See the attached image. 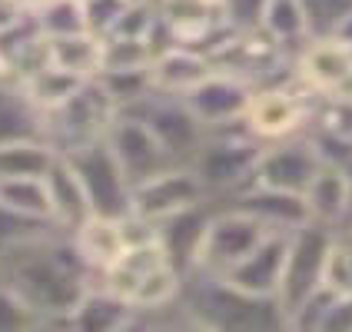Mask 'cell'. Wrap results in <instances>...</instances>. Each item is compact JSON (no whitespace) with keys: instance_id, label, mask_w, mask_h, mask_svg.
<instances>
[{"instance_id":"9a60e30c","label":"cell","mask_w":352,"mask_h":332,"mask_svg":"<svg viewBox=\"0 0 352 332\" xmlns=\"http://www.w3.org/2000/svg\"><path fill=\"white\" fill-rule=\"evenodd\" d=\"M306 210L313 223H322L329 230H349L352 226V203H349V179L342 166L322 163L309 190L302 193Z\"/></svg>"},{"instance_id":"8d00e7d4","label":"cell","mask_w":352,"mask_h":332,"mask_svg":"<svg viewBox=\"0 0 352 332\" xmlns=\"http://www.w3.org/2000/svg\"><path fill=\"white\" fill-rule=\"evenodd\" d=\"M0 80H10V77H7V67H3V60H0Z\"/></svg>"},{"instance_id":"f546056e","label":"cell","mask_w":352,"mask_h":332,"mask_svg":"<svg viewBox=\"0 0 352 332\" xmlns=\"http://www.w3.org/2000/svg\"><path fill=\"white\" fill-rule=\"evenodd\" d=\"M27 326H40L37 313L0 279V329H27Z\"/></svg>"},{"instance_id":"7a4b0ae2","label":"cell","mask_w":352,"mask_h":332,"mask_svg":"<svg viewBox=\"0 0 352 332\" xmlns=\"http://www.w3.org/2000/svg\"><path fill=\"white\" fill-rule=\"evenodd\" d=\"M336 230L322 223H302L289 233L286 243V266H283V283H279V306L289 319L293 309H299L313 293L326 286V269L333 256Z\"/></svg>"},{"instance_id":"9c48e42d","label":"cell","mask_w":352,"mask_h":332,"mask_svg":"<svg viewBox=\"0 0 352 332\" xmlns=\"http://www.w3.org/2000/svg\"><path fill=\"white\" fill-rule=\"evenodd\" d=\"M179 100L190 107V113L206 130H219V126H233V123L246 120V110L253 103V87L246 80L233 77V74L213 70L203 83H196L193 90H186Z\"/></svg>"},{"instance_id":"d6986e66","label":"cell","mask_w":352,"mask_h":332,"mask_svg":"<svg viewBox=\"0 0 352 332\" xmlns=\"http://www.w3.org/2000/svg\"><path fill=\"white\" fill-rule=\"evenodd\" d=\"M47 63L80 80H97L103 70V37L90 30L70 37H47Z\"/></svg>"},{"instance_id":"ffe728a7","label":"cell","mask_w":352,"mask_h":332,"mask_svg":"<svg viewBox=\"0 0 352 332\" xmlns=\"http://www.w3.org/2000/svg\"><path fill=\"white\" fill-rule=\"evenodd\" d=\"M137 309L130 302H123L120 296L107 293V289H87L83 299L77 302V309L70 313V326L77 329H90V332H103V329H123L133 322Z\"/></svg>"},{"instance_id":"6da1fadb","label":"cell","mask_w":352,"mask_h":332,"mask_svg":"<svg viewBox=\"0 0 352 332\" xmlns=\"http://www.w3.org/2000/svg\"><path fill=\"white\" fill-rule=\"evenodd\" d=\"M203 276V286L190 299V313L199 316L203 326L216 329H289V319L283 313L279 299L239 293L219 276Z\"/></svg>"},{"instance_id":"277c9868","label":"cell","mask_w":352,"mask_h":332,"mask_svg":"<svg viewBox=\"0 0 352 332\" xmlns=\"http://www.w3.org/2000/svg\"><path fill=\"white\" fill-rule=\"evenodd\" d=\"M270 233L273 230H266L253 213H246L239 206L216 210L210 216V226H206V236H203V250H199V263H196L193 273H206V276L230 273L236 263L246 259Z\"/></svg>"},{"instance_id":"5bb4252c","label":"cell","mask_w":352,"mask_h":332,"mask_svg":"<svg viewBox=\"0 0 352 332\" xmlns=\"http://www.w3.org/2000/svg\"><path fill=\"white\" fill-rule=\"evenodd\" d=\"M233 206L253 213L273 233H293L296 226L309 223V210H306V199L302 196L270 190V186H256V183H250L246 190H239L233 196Z\"/></svg>"},{"instance_id":"30bf717a","label":"cell","mask_w":352,"mask_h":332,"mask_svg":"<svg viewBox=\"0 0 352 332\" xmlns=\"http://www.w3.org/2000/svg\"><path fill=\"white\" fill-rule=\"evenodd\" d=\"M286 243L289 233H270L246 259H239L230 273L219 279L230 283L239 293L259 296V299H276L279 283H283V266H286Z\"/></svg>"},{"instance_id":"83f0119b","label":"cell","mask_w":352,"mask_h":332,"mask_svg":"<svg viewBox=\"0 0 352 332\" xmlns=\"http://www.w3.org/2000/svg\"><path fill=\"white\" fill-rule=\"evenodd\" d=\"M309 37H333L339 23L352 14V0H302Z\"/></svg>"},{"instance_id":"4fadbf2b","label":"cell","mask_w":352,"mask_h":332,"mask_svg":"<svg viewBox=\"0 0 352 332\" xmlns=\"http://www.w3.org/2000/svg\"><path fill=\"white\" fill-rule=\"evenodd\" d=\"M210 216H213V210H206V203H199V206H190V210L157 223L160 246L166 250L170 263L183 273V279L193 273L196 263H199V250H203V236H206V226H210Z\"/></svg>"},{"instance_id":"d590c367","label":"cell","mask_w":352,"mask_h":332,"mask_svg":"<svg viewBox=\"0 0 352 332\" xmlns=\"http://www.w3.org/2000/svg\"><path fill=\"white\" fill-rule=\"evenodd\" d=\"M140 3H150V7H153V10H160V7H163V3H166V0H140Z\"/></svg>"},{"instance_id":"8992f818","label":"cell","mask_w":352,"mask_h":332,"mask_svg":"<svg viewBox=\"0 0 352 332\" xmlns=\"http://www.w3.org/2000/svg\"><path fill=\"white\" fill-rule=\"evenodd\" d=\"M206 186L199 183V176L193 173V166L186 163H176V166H166L163 173L150 176L133 186V196H130V213L146 219V223H163L170 216L183 213L190 206H199L206 203Z\"/></svg>"},{"instance_id":"e575fe53","label":"cell","mask_w":352,"mask_h":332,"mask_svg":"<svg viewBox=\"0 0 352 332\" xmlns=\"http://www.w3.org/2000/svg\"><path fill=\"white\" fill-rule=\"evenodd\" d=\"M14 3H17V7L23 10V14H37L40 7H47L50 0H14Z\"/></svg>"},{"instance_id":"52a82bcc","label":"cell","mask_w":352,"mask_h":332,"mask_svg":"<svg viewBox=\"0 0 352 332\" xmlns=\"http://www.w3.org/2000/svg\"><path fill=\"white\" fill-rule=\"evenodd\" d=\"M107 143L117 157L120 170L130 179V186L163 173L166 166H176L170 153L163 150V143L157 140V133L150 130V123L140 113H130V110H120L113 117L110 130H107Z\"/></svg>"},{"instance_id":"8fae6325","label":"cell","mask_w":352,"mask_h":332,"mask_svg":"<svg viewBox=\"0 0 352 332\" xmlns=\"http://www.w3.org/2000/svg\"><path fill=\"white\" fill-rule=\"evenodd\" d=\"M299 77L316 93H346L352 97V54L339 37H309L299 57Z\"/></svg>"},{"instance_id":"d4e9b609","label":"cell","mask_w":352,"mask_h":332,"mask_svg":"<svg viewBox=\"0 0 352 332\" xmlns=\"http://www.w3.org/2000/svg\"><path fill=\"white\" fill-rule=\"evenodd\" d=\"M0 203L27 216L54 219L50 216V196L43 176H17V179H0Z\"/></svg>"},{"instance_id":"4316f807","label":"cell","mask_w":352,"mask_h":332,"mask_svg":"<svg viewBox=\"0 0 352 332\" xmlns=\"http://www.w3.org/2000/svg\"><path fill=\"white\" fill-rule=\"evenodd\" d=\"M34 17H37V27L43 37H70V34L90 30L83 0H50L47 7H40Z\"/></svg>"},{"instance_id":"484cf974","label":"cell","mask_w":352,"mask_h":332,"mask_svg":"<svg viewBox=\"0 0 352 332\" xmlns=\"http://www.w3.org/2000/svg\"><path fill=\"white\" fill-rule=\"evenodd\" d=\"M157 57V50L150 47V37H103V70H146Z\"/></svg>"},{"instance_id":"7402d4cb","label":"cell","mask_w":352,"mask_h":332,"mask_svg":"<svg viewBox=\"0 0 352 332\" xmlns=\"http://www.w3.org/2000/svg\"><path fill=\"white\" fill-rule=\"evenodd\" d=\"M17 83L23 87V93L34 100V107H37L40 113H50V110H57L60 103H67V100L74 97L87 80L74 77V74H63L57 67L43 63L40 70H34L30 77L17 80Z\"/></svg>"},{"instance_id":"cb8c5ba5","label":"cell","mask_w":352,"mask_h":332,"mask_svg":"<svg viewBox=\"0 0 352 332\" xmlns=\"http://www.w3.org/2000/svg\"><path fill=\"white\" fill-rule=\"evenodd\" d=\"M60 233V226L54 219H40V216H27L17 213L10 206L0 203V256L14 253L27 243H37V239H47V236Z\"/></svg>"},{"instance_id":"2e32d148","label":"cell","mask_w":352,"mask_h":332,"mask_svg":"<svg viewBox=\"0 0 352 332\" xmlns=\"http://www.w3.org/2000/svg\"><path fill=\"white\" fill-rule=\"evenodd\" d=\"M213 60L203 57L193 47H170L160 50L153 63H150V80H153V93H166V97H183L186 90H193L196 83L213 74Z\"/></svg>"},{"instance_id":"ac0fdd59","label":"cell","mask_w":352,"mask_h":332,"mask_svg":"<svg viewBox=\"0 0 352 332\" xmlns=\"http://www.w3.org/2000/svg\"><path fill=\"white\" fill-rule=\"evenodd\" d=\"M74 243H77L80 256L87 259L90 273H103L110 263H117V256L126 250V233H123V219L113 216H90L87 223H80L74 230Z\"/></svg>"},{"instance_id":"ba28073f","label":"cell","mask_w":352,"mask_h":332,"mask_svg":"<svg viewBox=\"0 0 352 332\" xmlns=\"http://www.w3.org/2000/svg\"><path fill=\"white\" fill-rule=\"evenodd\" d=\"M130 113L150 123V130L157 133V140L163 143V150L170 153L173 163H193V157L199 153V146L206 143L210 130L190 113V107L179 97H166V93H150V97L137 103Z\"/></svg>"},{"instance_id":"e0dca14e","label":"cell","mask_w":352,"mask_h":332,"mask_svg":"<svg viewBox=\"0 0 352 332\" xmlns=\"http://www.w3.org/2000/svg\"><path fill=\"white\" fill-rule=\"evenodd\" d=\"M43 183H47V196H50V216H54V223L63 233H74L80 223H87L94 216L77 170L70 166V159L63 153L54 159V166L47 170Z\"/></svg>"},{"instance_id":"f1b7e54d","label":"cell","mask_w":352,"mask_h":332,"mask_svg":"<svg viewBox=\"0 0 352 332\" xmlns=\"http://www.w3.org/2000/svg\"><path fill=\"white\" fill-rule=\"evenodd\" d=\"M133 0H83V10H87V27L90 34L97 37H110L113 27L120 23V17L126 14Z\"/></svg>"},{"instance_id":"7c38bea8","label":"cell","mask_w":352,"mask_h":332,"mask_svg":"<svg viewBox=\"0 0 352 332\" xmlns=\"http://www.w3.org/2000/svg\"><path fill=\"white\" fill-rule=\"evenodd\" d=\"M302 100L289 90H253V103L246 110V126L256 140L273 143V140L296 137L302 130Z\"/></svg>"},{"instance_id":"5b68a950","label":"cell","mask_w":352,"mask_h":332,"mask_svg":"<svg viewBox=\"0 0 352 332\" xmlns=\"http://www.w3.org/2000/svg\"><path fill=\"white\" fill-rule=\"evenodd\" d=\"M319 170H322V157H319L316 140L296 133V137L263 143V153L256 159L253 183L256 186H270V190L302 196Z\"/></svg>"},{"instance_id":"836d02e7","label":"cell","mask_w":352,"mask_h":332,"mask_svg":"<svg viewBox=\"0 0 352 332\" xmlns=\"http://www.w3.org/2000/svg\"><path fill=\"white\" fill-rule=\"evenodd\" d=\"M333 37H339L342 43H346V47H352V14L342 20V23H339V30H336Z\"/></svg>"},{"instance_id":"603a6c76","label":"cell","mask_w":352,"mask_h":332,"mask_svg":"<svg viewBox=\"0 0 352 332\" xmlns=\"http://www.w3.org/2000/svg\"><path fill=\"white\" fill-rule=\"evenodd\" d=\"M259 34L270 37L273 43H302V40H309V20H306L302 0H266Z\"/></svg>"},{"instance_id":"4dcf8cb0","label":"cell","mask_w":352,"mask_h":332,"mask_svg":"<svg viewBox=\"0 0 352 332\" xmlns=\"http://www.w3.org/2000/svg\"><path fill=\"white\" fill-rule=\"evenodd\" d=\"M266 0H223V14L239 34H259Z\"/></svg>"},{"instance_id":"44dd1931","label":"cell","mask_w":352,"mask_h":332,"mask_svg":"<svg viewBox=\"0 0 352 332\" xmlns=\"http://www.w3.org/2000/svg\"><path fill=\"white\" fill-rule=\"evenodd\" d=\"M60 153L50 146V140H17L0 146V179L17 176H47Z\"/></svg>"},{"instance_id":"1f68e13d","label":"cell","mask_w":352,"mask_h":332,"mask_svg":"<svg viewBox=\"0 0 352 332\" xmlns=\"http://www.w3.org/2000/svg\"><path fill=\"white\" fill-rule=\"evenodd\" d=\"M319 332H352V293H336Z\"/></svg>"},{"instance_id":"d6a6232c","label":"cell","mask_w":352,"mask_h":332,"mask_svg":"<svg viewBox=\"0 0 352 332\" xmlns=\"http://www.w3.org/2000/svg\"><path fill=\"white\" fill-rule=\"evenodd\" d=\"M20 17V7L14 3V0H0V34L14 23V20Z\"/></svg>"},{"instance_id":"3957f363","label":"cell","mask_w":352,"mask_h":332,"mask_svg":"<svg viewBox=\"0 0 352 332\" xmlns=\"http://www.w3.org/2000/svg\"><path fill=\"white\" fill-rule=\"evenodd\" d=\"M70 159V166L77 170L80 183H83V193L90 199V210L97 216H113V219H123L130 216V196H133V186L126 173L120 170L117 157L110 150L107 137L94 140V143H83L77 150L63 153Z\"/></svg>"}]
</instances>
